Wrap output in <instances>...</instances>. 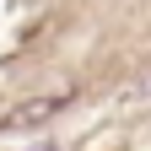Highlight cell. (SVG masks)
I'll use <instances>...</instances> for the list:
<instances>
[{"mask_svg": "<svg viewBox=\"0 0 151 151\" xmlns=\"http://www.w3.org/2000/svg\"><path fill=\"white\" fill-rule=\"evenodd\" d=\"M38 151H60V146H38Z\"/></svg>", "mask_w": 151, "mask_h": 151, "instance_id": "2", "label": "cell"}, {"mask_svg": "<svg viewBox=\"0 0 151 151\" xmlns=\"http://www.w3.org/2000/svg\"><path fill=\"white\" fill-rule=\"evenodd\" d=\"M70 103H76V92H43V97H27V103H16L6 119H0V129H6V135H11V129H38V124H49L54 113H65Z\"/></svg>", "mask_w": 151, "mask_h": 151, "instance_id": "1", "label": "cell"}]
</instances>
